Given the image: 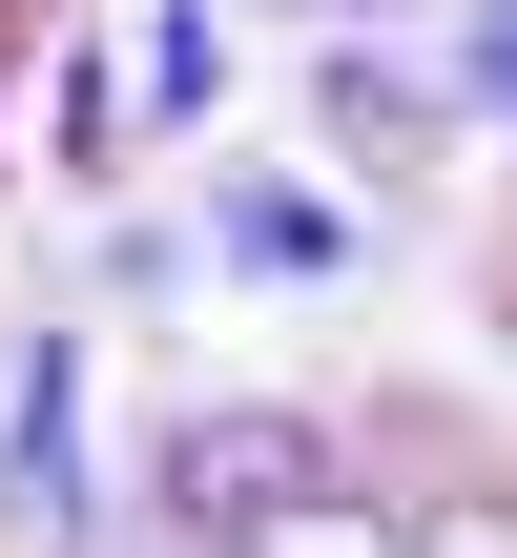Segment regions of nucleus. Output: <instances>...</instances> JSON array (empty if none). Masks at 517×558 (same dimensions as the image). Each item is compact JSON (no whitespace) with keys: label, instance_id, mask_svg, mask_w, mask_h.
Segmentation results:
<instances>
[{"label":"nucleus","instance_id":"nucleus-1","mask_svg":"<svg viewBox=\"0 0 517 558\" xmlns=\"http://www.w3.org/2000/svg\"><path fill=\"white\" fill-rule=\"evenodd\" d=\"M290 497H332V435H311V414H269V393L166 414V558H249Z\"/></svg>","mask_w":517,"mask_h":558},{"label":"nucleus","instance_id":"nucleus-2","mask_svg":"<svg viewBox=\"0 0 517 558\" xmlns=\"http://www.w3.org/2000/svg\"><path fill=\"white\" fill-rule=\"evenodd\" d=\"M0 518L21 538H83V331H21L0 352Z\"/></svg>","mask_w":517,"mask_h":558},{"label":"nucleus","instance_id":"nucleus-3","mask_svg":"<svg viewBox=\"0 0 517 558\" xmlns=\"http://www.w3.org/2000/svg\"><path fill=\"white\" fill-rule=\"evenodd\" d=\"M311 124H352L373 166H414V145H435L456 104H435V62H414L394 21H311Z\"/></svg>","mask_w":517,"mask_h":558},{"label":"nucleus","instance_id":"nucleus-4","mask_svg":"<svg viewBox=\"0 0 517 558\" xmlns=\"http://www.w3.org/2000/svg\"><path fill=\"white\" fill-rule=\"evenodd\" d=\"M373 228H352V186H290V166H249L228 186V269H269V290H332Z\"/></svg>","mask_w":517,"mask_h":558},{"label":"nucleus","instance_id":"nucleus-5","mask_svg":"<svg viewBox=\"0 0 517 558\" xmlns=\"http://www.w3.org/2000/svg\"><path fill=\"white\" fill-rule=\"evenodd\" d=\"M207 104H228V0H145V21H124V124L187 145Z\"/></svg>","mask_w":517,"mask_h":558},{"label":"nucleus","instance_id":"nucleus-6","mask_svg":"<svg viewBox=\"0 0 517 558\" xmlns=\"http://www.w3.org/2000/svg\"><path fill=\"white\" fill-rule=\"evenodd\" d=\"M435 104H477L517 145V0H456V21H435Z\"/></svg>","mask_w":517,"mask_h":558},{"label":"nucleus","instance_id":"nucleus-7","mask_svg":"<svg viewBox=\"0 0 517 558\" xmlns=\"http://www.w3.org/2000/svg\"><path fill=\"white\" fill-rule=\"evenodd\" d=\"M249 558H414V538H394V497H352V476H332V497H290Z\"/></svg>","mask_w":517,"mask_h":558},{"label":"nucleus","instance_id":"nucleus-8","mask_svg":"<svg viewBox=\"0 0 517 558\" xmlns=\"http://www.w3.org/2000/svg\"><path fill=\"white\" fill-rule=\"evenodd\" d=\"M62 166H83V186L124 166V41H83V62H62Z\"/></svg>","mask_w":517,"mask_h":558},{"label":"nucleus","instance_id":"nucleus-9","mask_svg":"<svg viewBox=\"0 0 517 558\" xmlns=\"http://www.w3.org/2000/svg\"><path fill=\"white\" fill-rule=\"evenodd\" d=\"M394 538L414 558H517V497H394Z\"/></svg>","mask_w":517,"mask_h":558},{"label":"nucleus","instance_id":"nucleus-10","mask_svg":"<svg viewBox=\"0 0 517 558\" xmlns=\"http://www.w3.org/2000/svg\"><path fill=\"white\" fill-rule=\"evenodd\" d=\"M0 41H21V0H0Z\"/></svg>","mask_w":517,"mask_h":558},{"label":"nucleus","instance_id":"nucleus-11","mask_svg":"<svg viewBox=\"0 0 517 558\" xmlns=\"http://www.w3.org/2000/svg\"><path fill=\"white\" fill-rule=\"evenodd\" d=\"M0 62H21V41H0Z\"/></svg>","mask_w":517,"mask_h":558}]
</instances>
